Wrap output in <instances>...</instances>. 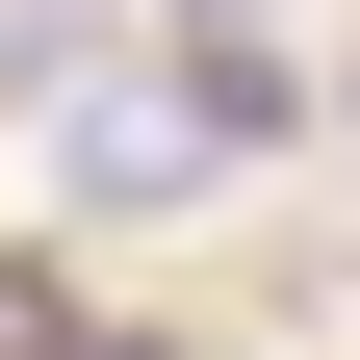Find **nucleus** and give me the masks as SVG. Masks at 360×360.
<instances>
[{"mask_svg":"<svg viewBox=\"0 0 360 360\" xmlns=\"http://www.w3.org/2000/svg\"><path fill=\"white\" fill-rule=\"evenodd\" d=\"M206 26H232V0H206Z\"/></svg>","mask_w":360,"mask_h":360,"instance_id":"1","label":"nucleus"}]
</instances>
